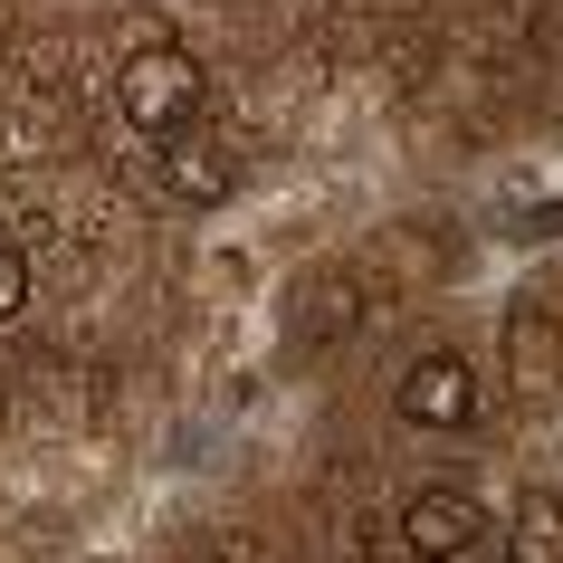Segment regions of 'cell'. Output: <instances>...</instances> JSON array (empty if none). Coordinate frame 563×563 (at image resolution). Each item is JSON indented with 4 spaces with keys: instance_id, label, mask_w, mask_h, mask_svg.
<instances>
[{
    "instance_id": "1",
    "label": "cell",
    "mask_w": 563,
    "mask_h": 563,
    "mask_svg": "<svg viewBox=\"0 0 563 563\" xmlns=\"http://www.w3.org/2000/svg\"><path fill=\"white\" fill-rule=\"evenodd\" d=\"M115 115L134 124V134H153V144L191 134V115H201V58L173 48V38L134 48V58L115 67Z\"/></svg>"
},
{
    "instance_id": "2",
    "label": "cell",
    "mask_w": 563,
    "mask_h": 563,
    "mask_svg": "<svg viewBox=\"0 0 563 563\" xmlns=\"http://www.w3.org/2000/svg\"><path fill=\"white\" fill-rule=\"evenodd\" d=\"M401 420L411 430H468L477 411H487V391H477V363L468 354H420L411 373H401Z\"/></svg>"
},
{
    "instance_id": "3",
    "label": "cell",
    "mask_w": 563,
    "mask_h": 563,
    "mask_svg": "<svg viewBox=\"0 0 563 563\" xmlns=\"http://www.w3.org/2000/svg\"><path fill=\"white\" fill-rule=\"evenodd\" d=\"M477 534H487V506L468 487H411V506H401V554L411 563H459L477 554Z\"/></svg>"
},
{
    "instance_id": "4",
    "label": "cell",
    "mask_w": 563,
    "mask_h": 563,
    "mask_svg": "<svg viewBox=\"0 0 563 563\" xmlns=\"http://www.w3.org/2000/svg\"><path fill=\"white\" fill-rule=\"evenodd\" d=\"M163 181H173L181 210H220V201H230V181H239V163L210 144V134H173V144H163Z\"/></svg>"
},
{
    "instance_id": "5",
    "label": "cell",
    "mask_w": 563,
    "mask_h": 563,
    "mask_svg": "<svg viewBox=\"0 0 563 563\" xmlns=\"http://www.w3.org/2000/svg\"><path fill=\"white\" fill-rule=\"evenodd\" d=\"M506 563H563V497L554 487H526L506 506Z\"/></svg>"
},
{
    "instance_id": "6",
    "label": "cell",
    "mask_w": 563,
    "mask_h": 563,
    "mask_svg": "<svg viewBox=\"0 0 563 563\" xmlns=\"http://www.w3.org/2000/svg\"><path fill=\"white\" fill-rule=\"evenodd\" d=\"M354 316H363L354 277H316V287L297 297V334H306V344H316V334H334V325H354Z\"/></svg>"
},
{
    "instance_id": "7",
    "label": "cell",
    "mask_w": 563,
    "mask_h": 563,
    "mask_svg": "<svg viewBox=\"0 0 563 563\" xmlns=\"http://www.w3.org/2000/svg\"><path fill=\"white\" fill-rule=\"evenodd\" d=\"M30 249H10V239H0V325H20V316H30Z\"/></svg>"
},
{
    "instance_id": "8",
    "label": "cell",
    "mask_w": 563,
    "mask_h": 563,
    "mask_svg": "<svg viewBox=\"0 0 563 563\" xmlns=\"http://www.w3.org/2000/svg\"><path fill=\"white\" fill-rule=\"evenodd\" d=\"M506 239H526V249H544V239H563V201L544 191V201H526L516 220H506Z\"/></svg>"
}]
</instances>
